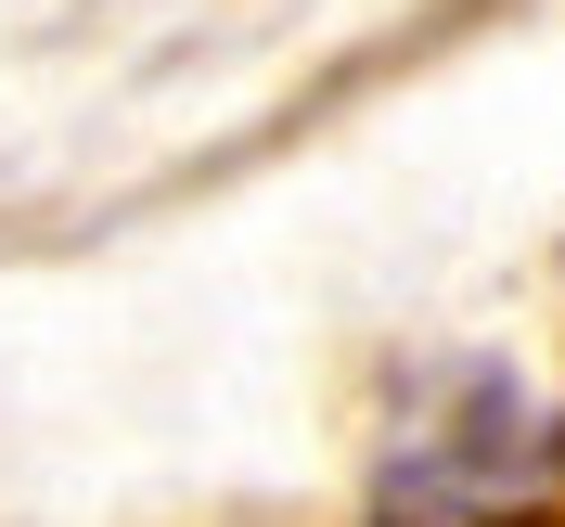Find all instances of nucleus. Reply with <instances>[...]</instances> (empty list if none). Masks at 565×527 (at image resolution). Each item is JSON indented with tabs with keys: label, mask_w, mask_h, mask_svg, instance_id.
Wrapping results in <instances>:
<instances>
[{
	"label": "nucleus",
	"mask_w": 565,
	"mask_h": 527,
	"mask_svg": "<svg viewBox=\"0 0 565 527\" xmlns=\"http://www.w3.org/2000/svg\"><path fill=\"white\" fill-rule=\"evenodd\" d=\"M540 502H553V412L489 360H462L437 412L386 438L373 476V527H527Z\"/></svg>",
	"instance_id": "f257e3e1"
}]
</instances>
